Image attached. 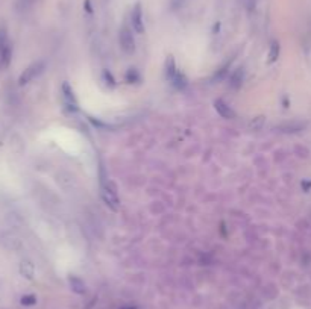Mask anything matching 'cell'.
I'll list each match as a JSON object with an SVG mask.
<instances>
[{"label":"cell","mask_w":311,"mask_h":309,"mask_svg":"<svg viewBox=\"0 0 311 309\" xmlns=\"http://www.w3.org/2000/svg\"><path fill=\"white\" fill-rule=\"evenodd\" d=\"M243 68H237L232 74H231V79H229V85H231V88H234V90H239L240 87H242V83H243Z\"/></svg>","instance_id":"7c38bea8"},{"label":"cell","mask_w":311,"mask_h":309,"mask_svg":"<svg viewBox=\"0 0 311 309\" xmlns=\"http://www.w3.org/2000/svg\"><path fill=\"white\" fill-rule=\"evenodd\" d=\"M85 9H87V12H93V9H91V2L90 0H85Z\"/></svg>","instance_id":"7402d4cb"},{"label":"cell","mask_w":311,"mask_h":309,"mask_svg":"<svg viewBox=\"0 0 311 309\" xmlns=\"http://www.w3.org/2000/svg\"><path fill=\"white\" fill-rule=\"evenodd\" d=\"M229 65H231V61L226 62V64H225V65H223V67H222V68H220V70H219V71L216 73V74H214V77H213V79H214V80H216V79H217V80H219V79H222V77H223V76L226 74V71H228Z\"/></svg>","instance_id":"d6986e66"},{"label":"cell","mask_w":311,"mask_h":309,"mask_svg":"<svg viewBox=\"0 0 311 309\" xmlns=\"http://www.w3.org/2000/svg\"><path fill=\"white\" fill-rule=\"evenodd\" d=\"M214 109L217 111V114L220 116V117H223V119H228V120H232V119H236L237 117V114H236V111L225 102V100H222V99H217V100H214Z\"/></svg>","instance_id":"52a82bcc"},{"label":"cell","mask_w":311,"mask_h":309,"mask_svg":"<svg viewBox=\"0 0 311 309\" xmlns=\"http://www.w3.org/2000/svg\"><path fill=\"white\" fill-rule=\"evenodd\" d=\"M20 303H21L23 306H34V305L37 303V297H35L34 294L23 296V297H21V300H20Z\"/></svg>","instance_id":"e0dca14e"},{"label":"cell","mask_w":311,"mask_h":309,"mask_svg":"<svg viewBox=\"0 0 311 309\" xmlns=\"http://www.w3.org/2000/svg\"><path fill=\"white\" fill-rule=\"evenodd\" d=\"M302 188H304L305 191H308V189L311 188V182H310V184H307V182H302Z\"/></svg>","instance_id":"603a6c76"},{"label":"cell","mask_w":311,"mask_h":309,"mask_svg":"<svg viewBox=\"0 0 311 309\" xmlns=\"http://www.w3.org/2000/svg\"><path fill=\"white\" fill-rule=\"evenodd\" d=\"M119 40H120V47H122V50H123L124 53L132 55L135 52V40H134L132 29L129 26L123 24V27L120 29Z\"/></svg>","instance_id":"277c9868"},{"label":"cell","mask_w":311,"mask_h":309,"mask_svg":"<svg viewBox=\"0 0 311 309\" xmlns=\"http://www.w3.org/2000/svg\"><path fill=\"white\" fill-rule=\"evenodd\" d=\"M44 68H46V62L44 61H37L34 62V64H31L28 68H24L23 70V73L20 74V77H18V85H28L29 82H32L35 77H38L43 71H44Z\"/></svg>","instance_id":"7a4b0ae2"},{"label":"cell","mask_w":311,"mask_h":309,"mask_svg":"<svg viewBox=\"0 0 311 309\" xmlns=\"http://www.w3.org/2000/svg\"><path fill=\"white\" fill-rule=\"evenodd\" d=\"M103 79H105L107 85H110V87H114V85H116V79H114V76L111 74V71L105 70V71H103Z\"/></svg>","instance_id":"ffe728a7"},{"label":"cell","mask_w":311,"mask_h":309,"mask_svg":"<svg viewBox=\"0 0 311 309\" xmlns=\"http://www.w3.org/2000/svg\"><path fill=\"white\" fill-rule=\"evenodd\" d=\"M20 273H21V276L26 277V279H34V274H35V267H34V264H32L31 261H28V259L21 261V262H20Z\"/></svg>","instance_id":"9c48e42d"},{"label":"cell","mask_w":311,"mask_h":309,"mask_svg":"<svg viewBox=\"0 0 311 309\" xmlns=\"http://www.w3.org/2000/svg\"><path fill=\"white\" fill-rule=\"evenodd\" d=\"M279 52H281V46H279V43H278L276 40H273V41L270 43L269 60H267V62H269V64H273V62L278 61V58H279Z\"/></svg>","instance_id":"5bb4252c"},{"label":"cell","mask_w":311,"mask_h":309,"mask_svg":"<svg viewBox=\"0 0 311 309\" xmlns=\"http://www.w3.org/2000/svg\"><path fill=\"white\" fill-rule=\"evenodd\" d=\"M61 93H62V99L67 105V108L71 111V113H76L79 111V102L74 96V91L71 88V85L68 82H64L61 85Z\"/></svg>","instance_id":"5b68a950"},{"label":"cell","mask_w":311,"mask_h":309,"mask_svg":"<svg viewBox=\"0 0 311 309\" xmlns=\"http://www.w3.org/2000/svg\"><path fill=\"white\" fill-rule=\"evenodd\" d=\"M68 285H70L71 291L76 293V294H79V296L87 293V285H85V282H84L81 277H77V276H68Z\"/></svg>","instance_id":"ba28073f"},{"label":"cell","mask_w":311,"mask_h":309,"mask_svg":"<svg viewBox=\"0 0 311 309\" xmlns=\"http://www.w3.org/2000/svg\"><path fill=\"white\" fill-rule=\"evenodd\" d=\"M176 71H178V68H176V64H175V58H173V57H169L167 61H166V65H164L166 79H167V80H172V77L175 76Z\"/></svg>","instance_id":"4fadbf2b"},{"label":"cell","mask_w":311,"mask_h":309,"mask_svg":"<svg viewBox=\"0 0 311 309\" xmlns=\"http://www.w3.org/2000/svg\"><path fill=\"white\" fill-rule=\"evenodd\" d=\"M186 2L187 0H170V8L173 11H178V9H181L186 5Z\"/></svg>","instance_id":"44dd1931"},{"label":"cell","mask_w":311,"mask_h":309,"mask_svg":"<svg viewBox=\"0 0 311 309\" xmlns=\"http://www.w3.org/2000/svg\"><path fill=\"white\" fill-rule=\"evenodd\" d=\"M172 85L176 88V90H184V88H187V85H188V79H187V76L181 71V70H178L176 73H175V76L172 77Z\"/></svg>","instance_id":"30bf717a"},{"label":"cell","mask_w":311,"mask_h":309,"mask_svg":"<svg viewBox=\"0 0 311 309\" xmlns=\"http://www.w3.org/2000/svg\"><path fill=\"white\" fill-rule=\"evenodd\" d=\"M3 238L6 240V243H3V246L8 248V250H17V248L21 247V243H20V240H18L17 237H14V235H9V234H6V235H5Z\"/></svg>","instance_id":"9a60e30c"},{"label":"cell","mask_w":311,"mask_h":309,"mask_svg":"<svg viewBox=\"0 0 311 309\" xmlns=\"http://www.w3.org/2000/svg\"><path fill=\"white\" fill-rule=\"evenodd\" d=\"M124 309H132V308H124Z\"/></svg>","instance_id":"cb8c5ba5"},{"label":"cell","mask_w":311,"mask_h":309,"mask_svg":"<svg viewBox=\"0 0 311 309\" xmlns=\"http://www.w3.org/2000/svg\"><path fill=\"white\" fill-rule=\"evenodd\" d=\"M263 124H264V117H263V116H258V117H255V119H252V120L249 122L248 127L250 130H260V129L263 127Z\"/></svg>","instance_id":"2e32d148"},{"label":"cell","mask_w":311,"mask_h":309,"mask_svg":"<svg viewBox=\"0 0 311 309\" xmlns=\"http://www.w3.org/2000/svg\"><path fill=\"white\" fill-rule=\"evenodd\" d=\"M131 23H132V29L137 34H143L144 32V21H143V9H141V3H135L132 12H131Z\"/></svg>","instance_id":"8992f818"},{"label":"cell","mask_w":311,"mask_h":309,"mask_svg":"<svg viewBox=\"0 0 311 309\" xmlns=\"http://www.w3.org/2000/svg\"><path fill=\"white\" fill-rule=\"evenodd\" d=\"M100 195H102V200L105 202V205L108 208H111L113 211H117L119 206H120V200H119V195H117V191H116V186L113 184H102V191H100Z\"/></svg>","instance_id":"3957f363"},{"label":"cell","mask_w":311,"mask_h":309,"mask_svg":"<svg viewBox=\"0 0 311 309\" xmlns=\"http://www.w3.org/2000/svg\"><path fill=\"white\" fill-rule=\"evenodd\" d=\"M12 58V46L8 38V32L5 27H0V70L6 68L11 64Z\"/></svg>","instance_id":"6da1fadb"},{"label":"cell","mask_w":311,"mask_h":309,"mask_svg":"<svg viewBox=\"0 0 311 309\" xmlns=\"http://www.w3.org/2000/svg\"><path fill=\"white\" fill-rule=\"evenodd\" d=\"M307 127V123L304 122H290V123L282 124L279 129L282 132H287V133H296V132H301Z\"/></svg>","instance_id":"8fae6325"},{"label":"cell","mask_w":311,"mask_h":309,"mask_svg":"<svg viewBox=\"0 0 311 309\" xmlns=\"http://www.w3.org/2000/svg\"><path fill=\"white\" fill-rule=\"evenodd\" d=\"M126 80H127V83L138 82V80H140V74H138V71L134 70V68H129V71L126 73Z\"/></svg>","instance_id":"ac0fdd59"}]
</instances>
